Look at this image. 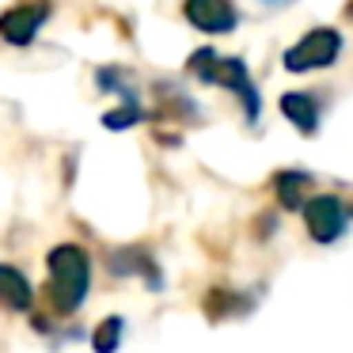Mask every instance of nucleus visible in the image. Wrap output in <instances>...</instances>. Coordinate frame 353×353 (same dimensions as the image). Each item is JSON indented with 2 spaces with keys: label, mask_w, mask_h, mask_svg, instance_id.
<instances>
[{
  "label": "nucleus",
  "mask_w": 353,
  "mask_h": 353,
  "mask_svg": "<svg viewBox=\"0 0 353 353\" xmlns=\"http://www.w3.org/2000/svg\"><path fill=\"white\" fill-rule=\"evenodd\" d=\"M345 12H350V16H353V0H350V4H345Z\"/></svg>",
  "instance_id": "17"
},
{
  "label": "nucleus",
  "mask_w": 353,
  "mask_h": 353,
  "mask_svg": "<svg viewBox=\"0 0 353 353\" xmlns=\"http://www.w3.org/2000/svg\"><path fill=\"white\" fill-rule=\"evenodd\" d=\"M312 186L315 179L307 171H296V168H285L274 175V190H277V205L281 209H304V201L312 198Z\"/></svg>",
  "instance_id": "10"
},
{
  "label": "nucleus",
  "mask_w": 353,
  "mask_h": 353,
  "mask_svg": "<svg viewBox=\"0 0 353 353\" xmlns=\"http://www.w3.org/2000/svg\"><path fill=\"white\" fill-rule=\"evenodd\" d=\"M50 0H19L12 8L0 12V39L8 46H31L39 27L50 19Z\"/></svg>",
  "instance_id": "5"
},
{
  "label": "nucleus",
  "mask_w": 353,
  "mask_h": 353,
  "mask_svg": "<svg viewBox=\"0 0 353 353\" xmlns=\"http://www.w3.org/2000/svg\"><path fill=\"white\" fill-rule=\"evenodd\" d=\"M95 84H99V92H118L125 107L141 103L137 88H133V80H130V69H118V65H103V69H95Z\"/></svg>",
  "instance_id": "11"
},
{
  "label": "nucleus",
  "mask_w": 353,
  "mask_h": 353,
  "mask_svg": "<svg viewBox=\"0 0 353 353\" xmlns=\"http://www.w3.org/2000/svg\"><path fill=\"white\" fill-rule=\"evenodd\" d=\"M46 270H50V304L54 312L72 315L80 312V304L88 300V289H92V254L80 243H57L54 251L46 254Z\"/></svg>",
  "instance_id": "2"
},
{
  "label": "nucleus",
  "mask_w": 353,
  "mask_h": 353,
  "mask_svg": "<svg viewBox=\"0 0 353 353\" xmlns=\"http://www.w3.org/2000/svg\"><path fill=\"white\" fill-rule=\"evenodd\" d=\"M277 107H281V114L289 118L304 137H315V130H319V110H323L319 95H312V92H285L281 99H277Z\"/></svg>",
  "instance_id": "8"
},
{
  "label": "nucleus",
  "mask_w": 353,
  "mask_h": 353,
  "mask_svg": "<svg viewBox=\"0 0 353 353\" xmlns=\"http://www.w3.org/2000/svg\"><path fill=\"white\" fill-rule=\"evenodd\" d=\"M186 72L201 84H216V88H228V92L239 95L243 103V122L251 130H259V118H262V95L251 80V69H247L243 57H221L213 46H201L186 57Z\"/></svg>",
  "instance_id": "1"
},
{
  "label": "nucleus",
  "mask_w": 353,
  "mask_h": 353,
  "mask_svg": "<svg viewBox=\"0 0 353 353\" xmlns=\"http://www.w3.org/2000/svg\"><path fill=\"white\" fill-rule=\"evenodd\" d=\"M342 42L345 39L338 27H312V31L300 34L281 54V65L292 77H304V72H315V69H330L342 57Z\"/></svg>",
  "instance_id": "3"
},
{
  "label": "nucleus",
  "mask_w": 353,
  "mask_h": 353,
  "mask_svg": "<svg viewBox=\"0 0 353 353\" xmlns=\"http://www.w3.org/2000/svg\"><path fill=\"white\" fill-rule=\"evenodd\" d=\"M266 8H285V4H292V0H262Z\"/></svg>",
  "instance_id": "16"
},
{
  "label": "nucleus",
  "mask_w": 353,
  "mask_h": 353,
  "mask_svg": "<svg viewBox=\"0 0 353 353\" xmlns=\"http://www.w3.org/2000/svg\"><path fill=\"white\" fill-rule=\"evenodd\" d=\"M251 300L239 296V292H228V289H213L205 300V312L209 319H236V315H247Z\"/></svg>",
  "instance_id": "12"
},
{
  "label": "nucleus",
  "mask_w": 353,
  "mask_h": 353,
  "mask_svg": "<svg viewBox=\"0 0 353 353\" xmlns=\"http://www.w3.org/2000/svg\"><path fill=\"white\" fill-rule=\"evenodd\" d=\"M183 16L201 34H228L239 23L236 0H183Z\"/></svg>",
  "instance_id": "6"
},
{
  "label": "nucleus",
  "mask_w": 353,
  "mask_h": 353,
  "mask_svg": "<svg viewBox=\"0 0 353 353\" xmlns=\"http://www.w3.org/2000/svg\"><path fill=\"white\" fill-rule=\"evenodd\" d=\"M137 122H145V107L141 103H133V107H118V110H107L103 114V125L107 130H125V125H137Z\"/></svg>",
  "instance_id": "14"
},
{
  "label": "nucleus",
  "mask_w": 353,
  "mask_h": 353,
  "mask_svg": "<svg viewBox=\"0 0 353 353\" xmlns=\"http://www.w3.org/2000/svg\"><path fill=\"white\" fill-rule=\"evenodd\" d=\"M300 213H304L307 236H312L315 243H323V247L334 243V239H342L345 221H350V213H345V205H342L338 194H312Z\"/></svg>",
  "instance_id": "4"
},
{
  "label": "nucleus",
  "mask_w": 353,
  "mask_h": 353,
  "mask_svg": "<svg viewBox=\"0 0 353 353\" xmlns=\"http://www.w3.org/2000/svg\"><path fill=\"white\" fill-rule=\"evenodd\" d=\"M107 266H110V274H118V277H125V274L145 277L152 292L163 289V274L156 270V259H152L148 247H114V251L107 254Z\"/></svg>",
  "instance_id": "7"
},
{
  "label": "nucleus",
  "mask_w": 353,
  "mask_h": 353,
  "mask_svg": "<svg viewBox=\"0 0 353 353\" xmlns=\"http://www.w3.org/2000/svg\"><path fill=\"white\" fill-rule=\"evenodd\" d=\"M262 236H270V232H274V213H266V216H262Z\"/></svg>",
  "instance_id": "15"
},
{
  "label": "nucleus",
  "mask_w": 353,
  "mask_h": 353,
  "mask_svg": "<svg viewBox=\"0 0 353 353\" xmlns=\"http://www.w3.org/2000/svg\"><path fill=\"white\" fill-rule=\"evenodd\" d=\"M31 304H34V285L16 266L0 262V307H8V312H31Z\"/></svg>",
  "instance_id": "9"
},
{
  "label": "nucleus",
  "mask_w": 353,
  "mask_h": 353,
  "mask_svg": "<svg viewBox=\"0 0 353 353\" xmlns=\"http://www.w3.org/2000/svg\"><path fill=\"white\" fill-rule=\"evenodd\" d=\"M122 334H125V319L122 315H107V319L95 327V334H92V350L95 353H118Z\"/></svg>",
  "instance_id": "13"
}]
</instances>
